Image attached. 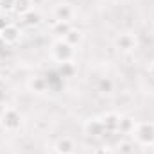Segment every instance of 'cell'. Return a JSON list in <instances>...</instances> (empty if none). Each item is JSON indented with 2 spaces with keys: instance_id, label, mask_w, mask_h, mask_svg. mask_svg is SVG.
Instances as JSON below:
<instances>
[{
  "instance_id": "6da1fadb",
  "label": "cell",
  "mask_w": 154,
  "mask_h": 154,
  "mask_svg": "<svg viewBox=\"0 0 154 154\" xmlns=\"http://www.w3.org/2000/svg\"><path fill=\"white\" fill-rule=\"evenodd\" d=\"M50 56H52V59L57 61L59 65H61V63H72V61H74V56H75V48L70 47L66 41L57 39V41L52 43Z\"/></svg>"
},
{
  "instance_id": "7a4b0ae2",
  "label": "cell",
  "mask_w": 154,
  "mask_h": 154,
  "mask_svg": "<svg viewBox=\"0 0 154 154\" xmlns=\"http://www.w3.org/2000/svg\"><path fill=\"white\" fill-rule=\"evenodd\" d=\"M134 140L140 143V145H145V147H151L154 145V124L152 122H136V127H134Z\"/></svg>"
},
{
  "instance_id": "3957f363",
  "label": "cell",
  "mask_w": 154,
  "mask_h": 154,
  "mask_svg": "<svg viewBox=\"0 0 154 154\" xmlns=\"http://www.w3.org/2000/svg\"><path fill=\"white\" fill-rule=\"evenodd\" d=\"M113 45L118 52H124V54H129V52H134L136 47H138V38L134 32H120L116 34L113 39Z\"/></svg>"
},
{
  "instance_id": "277c9868",
  "label": "cell",
  "mask_w": 154,
  "mask_h": 154,
  "mask_svg": "<svg viewBox=\"0 0 154 154\" xmlns=\"http://www.w3.org/2000/svg\"><path fill=\"white\" fill-rule=\"evenodd\" d=\"M0 125H2V129L13 133V131L20 129V125H22V115L14 108H7L4 111V115L0 116Z\"/></svg>"
},
{
  "instance_id": "5b68a950",
  "label": "cell",
  "mask_w": 154,
  "mask_h": 154,
  "mask_svg": "<svg viewBox=\"0 0 154 154\" xmlns=\"http://www.w3.org/2000/svg\"><path fill=\"white\" fill-rule=\"evenodd\" d=\"M52 14H54V20L56 22H72V18L75 16V11H74V7L70 4L61 2V4H56L54 5Z\"/></svg>"
},
{
  "instance_id": "8992f818",
  "label": "cell",
  "mask_w": 154,
  "mask_h": 154,
  "mask_svg": "<svg viewBox=\"0 0 154 154\" xmlns=\"http://www.w3.org/2000/svg\"><path fill=\"white\" fill-rule=\"evenodd\" d=\"M84 133L91 138H100L102 134H106L104 131V125H102V120L93 116V118H88L86 124H84Z\"/></svg>"
},
{
  "instance_id": "52a82bcc",
  "label": "cell",
  "mask_w": 154,
  "mask_h": 154,
  "mask_svg": "<svg viewBox=\"0 0 154 154\" xmlns=\"http://www.w3.org/2000/svg\"><path fill=\"white\" fill-rule=\"evenodd\" d=\"M100 120H102V125H104V131L108 133V134H115L118 133V124H120V115L118 113H106V115L100 116Z\"/></svg>"
},
{
  "instance_id": "ba28073f",
  "label": "cell",
  "mask_w": 154,
  "mask_h": 154,
  "mask_svg": "<svg viewBox=\"0 0 154 154\" xmlns=\"http://www.w3.org/2000/svg\"><path fill=\"white\" fill-rule=\"evenodd\" d=\"M27 88H29L32 93H36V95L45 93V91L48 90L47 77H43V75H34V77H31V79H29V82H27Z\"/></svg>"
},
{
  "instance_id": "9c48e42d",
  "label": "cell",
  "mask_w": 154,
  "mask_h": 154,
  "mask_svg": "<svg viewBox=\"0 0 154 154\" xmlns=\"http://www.w3.org/2000/svg\"><path fill=\"white\" fill-rule=\"evenodd\" d=\"M20 29L16 27V25H13V23H9L2 32H0V38L2 41L5 43V45H13V43H16L18 39H20Z\"/></svg>"
},
{
  "instance_id": "30bf717a",
  "label": "cell",
  "mask_w": 154,
  "mask_h": 154,
  "mask_svg": "<svg viewBox=\"0 0 154 154\" xmlns=\"http://www.w3.org/2000/svg\"><path fill=\"white\" fill-rule=\"evenodd\" d=\"M54 151H56V154H74L75 152V143H74L72 138L63 136V138H59V140L56 142Z\"/></svg>"
},
{
  "instance_id": "8fae6325",
  "label": "cell",
  "mask_w": 154,
  "mask_h": 154,
  "mask_svg": "<svg viewBox=\"0 0 154 154\" xmlns=\"http://www.w3.org/2000/svg\"><path fill=\"white\" fill-rule=\"evenodd\" d=\"M134 127H136V120L129 115L120 116V124H118V133L122 134H131L134 133Z\"/></svg>"
},
{
  "instance_id": "7c38bea8",
  "label": "cell",
  "mask_w": 154,
  "mask_h": 154,
  "mask_svg": "<svg viewBox=\"0 0 154 154\" xmlns=\"http://www.w3.org/2000/svg\"><path fill=\"white\" fill-rule=\"evenodd\" d=\"M82 38H84V36H82V32H81L79 29H74V27H72V29H70V31H68V32H66L61 39H63V41H66L70 47H74V48H75V47H79V45L82 43Z\"/></svg>"
},
{
  "instance_id": "4fadbf2b",
  "label": "cell",
  "mask_w": 154,
  "mask_h": 154,
  "mask_svg": "<svg viewBox=\"0 0 154 154\" xmlns=\"http://www.w3.org/2000/svg\"><path fill=\"white\" fill-rule=\"evenodd\" d=\"M95 86H97V91H99V93L108 95V93H111V91H113L115 82H113V79H111V77H99Z\"/></svg>"
},
{
  "instance_id": "5bb4252c",
  "label": "cell",
  "mask_w": 154,
  "mask_h": 154,
  "mask_svg": "<svg viewBox=\"0 0 154 154\" xmlns=\"http://www.w3.org/2000/svg\"><path fill=\"white\" fill-rule=\"evenodd\" d=\"M22 22H23L25 25H29V27H36V25H39V23H41V14H39L38 11L31 9L29 13L22 14Z\"/></svg>"
},
{
  "instance_id": "9a60e30c",
  "label": "cell",
  "mask_w": 154,
  "mask_h": 154,
  "mask_svg": "<svg viewBox=\"0 0 154 154\" xmlns=\"http://www.w3.org/2000/svg\"><path fill=\"white\" fill-rule=\"evenodd\" d=\"M70 29H72V23L70 22H54V25H52V32L56 36H59V39L63 38Z\"/></svg>"
},
{
  "instance_id": "2e32d148",
  "label": "cell",
  "mask_w": 154,
  "mask_h": 154,
  "mask_svg": "<svg viewBox=\"0 0 154 154\" xmlns=\"http://www.w3.org/2000/svg\"><path fill=\"white\" fill-rule=\"evenodd\" d=\"M57 74L63 77V79L74 77V74H75V65L74 63H61L59 68H57Z\"/></svg>"
},
{
  "instance_id": "e0dca14e",
  "label": "cell",
  "mask_w": 154,
  "mask_h": 154,
  "mask_svg": "<svg viewBox=\"0 0 154 154\" xmlns=\"http://www.w3.org/2000/svg\"><path fill=\"white\" fill-rule=\"evenodd\" d=\"M31 9H32V2L31 0H14V9L13 11H16L20 16L29 13Z\"/></svg>"
},
{
  "instance_id": "ac0fdd59",
  "label": "cell",
  "mask_w": 154,
  "mask_h": 154,
  "mask_svg": "<svg viewBox=\"0 0 154 154\" xmlns=\"http://www.w3.org/2000/svg\"><path fill=\"white\" fill-rule=\"evenodd\" d=\"M118 152L120 154H134V145L131 142H120L118 143Z\"/></svg>"
},
{
  "instance_id": "d6986e66",
  "label": "cell",
  "mask_w": 154,
  "mask_h": 154,
  "mask_svg": "<svg viewBox=\"0 0 154 154\" xmlns=\"http://www.w3.org/2000/svg\"><path fill=\"white\" fill-rule=\"evenodd\" d=\"M14 0H0V11H13Z\"/></svg>"
},
{
  "instance_id": "ffe728a7",
  "label": "cell",
  "mask_w": 154,
  "mask_h": 154,
  "mask_svg": "<svg viewBox=\"0 0 154 154\" xmlns=\"http://www.w3.org/2000/svg\"><path fill=\"white\" fill-rule=\"evenodd\" d=\"M7 25H9V22H7V18L0 14V32H2V31H4V29L7 27Z\"/></svg>"
},
{
  "instance_id": "44dd1931",
  "label": "cell",
  "mask_w": 154,
  "mask_h": 154,
  "mask_svg": "<svg viewBox=\"0 0 154 154\" xmlns=\"http://www.w3.org/2000/svg\"><path fill=\"white\" fill-rule=\"evenodd\" d=\"M147 72H149V75L154 79V59L151 61V63H149V66H147Z\"/></svg>"
},
{
  "instance_id": "7402d4cb",
  "label": "cell",
  "mask_w": 154,
  "mask_h": 154,
  "mask_svg": "<svg viewBox=\"0 0 154 154\" xmlns=\"http://www.w3.org/2000/svg\"><path fill=\"white\" fill-rule=\"evenodd\" d=\"M5 100V88H0V102Z\"/></svg>"
},
{
  "instance_id": "603a6c76",
  "label": "cell",
  "mask_w": 154,
  "mask_h": 154,
  "mask_svg": "<svg viewBox=\"0 0 154 154\" xmlns=\"http://www.w3.org/2000/svg\"><path fill=\"white\" fill-rule=\"evenodd\" d=\"M7 109V106H5V102H0V116L4 115V111Z\"/></svg>"
},
{
  "instance_id": "cb8c5ba5",
  "label": "cell",
  "mask_w": 154,
  "mask_h": 154,
  "mask_svg": "<svg viewBox=\"0 0 154 154\" xmlns=\"http://www.w3.org/2000/svg\"><path fill=\"white\" fill-rule=\"evenodd\" d=\"M0 88H5V84H4V81H0Z\"/></svg>"
}]
</instances>
